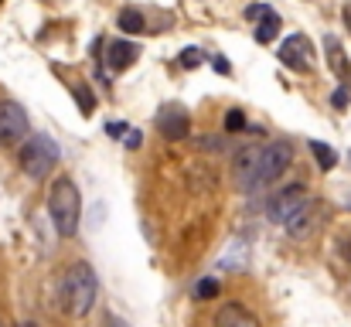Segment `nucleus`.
Masks as SVG:
<instances>
[{"instance_id": "obj_1", "label": "nucleus", "mask_w": 351, "mask_h": 327, "mask_svg": "<svg viewBox=\"0 0 351 327\" xmlns=\"http://www.w3.org/2000/svg\"><path fill=\"white\" fill-rule=\"evenodd\" d=\"M96 297H99V280H96L93 266L89 263H72L62 276V287H58L62 311L69 317H86L96 307Z\"/></svg>"}, {"instance_id": "obj_2", "label": "nucleus", "mask_w": 351, "mask_h": 327, "mask_svg": "<svg viewBox=\"0 0 351 327\" xmlns=\"http://www.w3.org/2000/svg\"><path fill=\"white\" fill-rule=\"evenodd\" d=\"M48 218L62 239H72L82 225V198L72 178H58L48 188Z\"/></svg>"}, {"instance_id": "obj_3", "label": "nucleus", "mask_w": 351, "mask_h": 327, "mask_svg": "<svg viewBox=\"0 0 351 327\" xmlns=\"http://www.w3.org/2000/svg\"><path fill=\"white\" fill-rule=\"evenodd\" d=\"M17 160H21V171H24L31 181H45V178H48L55 167H58L62 150H58V143H55L51 136L34 133V136H27V140L21 143Z\"/></svg>"}, {"instance_id": "obj_4", "label": "nucleus", "mask_w": 351, "mask_h": 327, "mask_svg": "<svg viewBox=\"0 0 351 327\" xmlns=\"http://www.w3.org/2000/svg\"><path fill=\"white\" fill-rule=\"evenodd\" d=\"M290 164H293V143H290V140H273V143H266L263 154H259L256 188H252V191L276 184V178H283V171H287Z\"/></svg>"}, {"instance_id": "obj_5", "label": "nucleus", "mask_w": 351, "mask_h": 327, "mask_svg": "<svg viewBox=\"0 0 351 327\" xmlns=\"http://www.w3.org/2000/svg\"><path fill=\"white\" fill-rule=\"evenodd\" d=\"M304 202H307V184H300V181H297V184H287V188H280V191L269 198L266 218H269L273 225H287L290 218L304 208Z\"/></svg>"}, {"instance_id": "obj_6", "label": "nucleus", "mask_w": 351, "mask_h": 327, "mask_svg": "<svg viewBox=\"0 0 351 327\" xmlns=\"http://www.w3.org/2000/svg\"><path fill=\"white\" fill-rule=\"evenodd\" d=\"M31 133L27 112L17 103H0V147H17Z\"/></svg>"}, {"instance_id": "obj_7", "label": "nucleus", "mask_w": 351, "mask_h": 327, "mask_svg": "<svg viewBox=\"0 0 351 327\" xmlns=\"http://www.w3.org/2000/svg\"><path fill=\"white\" fill-rule=\"evenodd\" d=\"M276 58H280L287 69H293V72H307L311 62H314V45H311L307 34H290V38L280 45Z\"/></svg>"}, {"instance_id": "obj_8", "label": "nucleus", "mask_w": 351, "mask_h": 327, "mask_svg": "<svg viewBox=\"0 0 351 327\" xmlns=\"http://www.w3.org/2000/svg\"><path fill=\"white\" fill-rule=\"evenodd\" d=\"M321 221H324V205L321 202H304V208L297 212V215L290 218L283 228H287V235L290 239H297V242H304V239H311L317 228H321Z\"/></svg>"}, {"instance_id": "obj_9", "label": "nucleus", "mask_w": 351, "mask_h": 327, "mask_svg": "<svg viewBox=\"0 0 351 327\" xmlns=\"http://www.w3.org/2000/svg\"><path fill=\"white\" fill-rule=\"evenodd\" d=\"M259 154H263V147H242V150L235 154L232 178H235V188H239V191H252V188H256V167H259Z\"/></svg>"}, {"instance_id": "obj_10", "label": "nucleus", "mask_w": 351, "mask_h": 327, "mask_svg": "<svg viewBox=\"0 0 351 327\" xmlns=\"http://www.w3.org/2000/svg\"><path fill=\"white\" fill-rule=\"evenodd\" d=\"M157 130H160L164 140H184V136H191V116H188V109L164 106L160 116H157Z\"/></svg>"}, {"instance_id": "obj_11", "label": "nucleus", "mask_w": 351, "mask_h": 327, "mask_svg": "<svg viewBox=\"0 0 351 327\" xmlns=\"http://www.w3.org/2000/svg\"><path fill=\"white\" fill-rule=\"evenodd\" d=\"M212 327H259V317L249 311V307H242V304H222L219 311H215V317H212Z\"/></svg>"}, {"instance_id": "obj_12", "label": "nucleus", "mask_w": 351, "mask_h": 327, "mask_svg": "<svg viewBox=\"0 0 351 327\" xmlns=\"http://www.w3.org/2000/svg\"><path fill=\"white\" fill-rule=\"evenodd\" d=\"M136 55H140L136 45H130V41H110V48H106V69L110 72H126L136 62Z\"/></svg>"}, {"instance_id": "obj_13", "label": "nucleus", "mask_w": 351, "mask_h": 327, "mask_svg": "<svg viewBox=\"0 0 351 327\" xmlns=\"http://www.w3.org/2000/svg\"><path fill=\"white\" fill-rule=\"evenodd\" d=\"M324 51H328V65H331V72H335L338 79L351 82V69H348V58H345V51H341V41L328 34V38H324Z\"/></svg>"}, {"instance_id": "obj_14", "label": "nucleus", "mask_w": 351, "mask_h": 327, "mask_svg": "<svg viewBox=\"0 0 351 327\" xmlns=\"http://www.w3.org/2000/svg\"><path fill=\"white\" fill-rule=\"evenodd\" d=\"M307 147H311V154H314V160H317L321 171H335V167H338V150H331V147L321 143V140H311Z\"/></svg>"}, {"instance_id": "obj_15", "label": "nucleus", "mask_w": 351, "mask_h": 327, "mask_svg": "<svg viewBox=\"0 0 351 327\" xmlns=\"http://www.w3.org/2000/svg\"><path fill=\"white\" fill-rule=\"evenodd\" d=\"M276 34H280V14L269 10V14L259 21V27H256V41H259V45H269Z\"/></svg>"}, {"instance_id": "obj_16", "label": "nucleus", "mask_w": 351, "mask_h": 327, "mask_svg": "<svg viewBox=\"0 0 351 327\" xmlns=\"http://www.w3.org/2000/svg\"><path fill=\"white\" fill-rule=\"evenodd\" d=\"M117 24H119V31H126V34H140V31L147 27V24H143V14H140V10H133V7L119 10Z\"/></svg>"}, {"instance_id": "obj_17", "label": "nucleus", "mask_w": 351, "mask_h": 327, "mask_svg": "<svg viewBox=\"0 0 351 327\" xmlns=\"http://www.w3.org/2000/svg\"><path fill=\"white\" fill-rule=\"evenodd\" d=\"M219 293H222V283L215 276H205V280L195 283V300H215Z\"/></svg>"}, {"instance_id": "obj_18", "label": "nucleus", "mask_w": 351, "mask_h": 327, "mask_svg": "<svg viewBox=\"0 0 351 327\" xmlns=\"http://www.w3.org/2000/svg\"><path fill=\"white\" fill-rule=\"evenodd\" d=\"M178 62H181V69H198L205 62V55H202V48H184Z\"/></svg>"}, {"instance_id": "obj_19", "label": "nucleus", "mask_w": 351, "mask_h": 327, "mask_svg": "<svg viewBox=\"0 0 351 327\" xmlns=\"http://www.w3.org/2000/svg\"><path fill=\"white\" fill-rule=\"evenodd\" d=\"M245 130V116L239 109H229L226 112V133H242Z\"/></svg>"}, {"instance_id": "obj_20", "label": "nucleus", "mask_w": 351, "mask_h": 327, "mask_svg": "<svg viewBox=\"0 0 351 327\" xmlns=\"http://www.w3.org/2000/svg\"><path fill=\"white\" fill-rule=\"evenodd\" d=\"M198 147H202V150H219V154H222V150H226V136H212V133H208V136H198Z\"/></svg>"}, {"instance_id": "obj_21", "label": "nucleus", "mask_w": 351, "mask_h": 327, "mask_svg": "<svg viewBox=\"0 0 351 327\" xmlns=\"http://www.w3.org/2000/svg\"><path fill=\"white\" fill-rule=\"evenodd\" d=\"M269 10H273V7H266V3H249V7H245V21H263Z\"/></svg>"}, {"instance_id": "obj_22", "label": "nucleus", "mask_w": 351, "mask_h": 327, "mask_svg": "<svg viewBox=\"0 0 351 327\" xmlns=\"http://www.w3.org/2000/svg\"><path fill=\"white\" fill-rule=\"evenodd\" d=\"M140 143H143V133H140V130H130V133L123 136V147H126V150H136Z\"/></svg>"}, {"instance_id": "obj_23", "label": "nucleus", "mask_w": 351, "mask_h": 327, "mask_svg": "<svg viewBox=\"0 0 351 327\" xmlns=\"http://www.w3.org/2000/svg\"><path fill=\"white\" fill-rule=\"evenodd\" d=\"M331 103H335L338 109H345V106H348V89H338V93L331 96Z\"/></svg>"}, {"instance_id": "obj_24", "label": "nucleus", "mask_w": 351, "mask_h": 327, "mask_svg": "<svg viewBox=\"0 0 351 327\" xmlns=\"http://www.w3.org/2000/svg\"><path fill=\"white\" fill-rule=\"evenodd\" d=\"M106 133L119 140V133H130V126H126V123H110V126H106Z\"/></svg>"}, {"instance_id": "obj_25", "label": "nucleus", "mask_w": 351, "mask_h": 327, "mask_svg": "<svg viewBox=\"0 0 351 327\" xmlns=\"http://www.w3.org/2000/svg\"><path fill=\"white\" fill-rule=\"evenodd\" d=\"M212 65H215V72H222V75H229V72H232V65H229V62H226L222 55H219V58H215Z\"/></svg>"}, {"instance_id": "obj_26", "label": "nucleus", "mask_w": 351, "mask_h": 327, "mask_svg": "<svg viewBox=\"0 0 351 327\" xmlns=\"http://www.w3.org/2000/svg\"><path fill=\"white\" fill-rule=\"evenodd\" d=\"M338 249H341V256H345V259L351 263V235H345V239L338 242Z\"/></svg>"}, {"instance_id": "obj_27", "label": "nucleus", "mask_w": 351, "mask_h": 327, "mask_svg": "<svg viewBox=\"0 0 351 327\" xmlns=\"http://www.w3.org/2000/svg\"><path fill=\"white\" fill-rule=\"evenodd\" d=\"M345 24H348V27H351V3H348V7H345Z\"/></svg>"}, {"instance_id": "obj_28", "label": "nucleus", "mask_w": 351, "mask_h": 327, "mask_svg": "<svg viewBox=\"0 0 351 327\" xmlns=\"http://www.w3.org/2000/svg\"><path fill=\"white\" fill-rule=\"evenodd\" d=\"M21 327H38V324H31V321H27V324H21Z\"/></svg>"}, {"instance_id": "obj_29", "label": "nucleus", "mask_w": 351, "mask_h": 327, "mask_svg": "<svg viewBox=\"0 0 351 327\" xmlns=\"http://www.w3.org/2000/svg\"><path fill=\"white\" fill-rule=\"evenodd\" d=\"M0 327H7V321H3V317H0Z\"/></svg>"}]
</instances>
